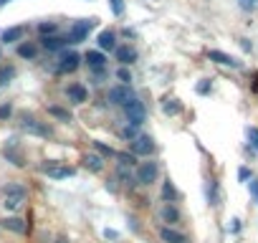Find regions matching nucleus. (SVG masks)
<instances>
[{
    "instance_id": "nucleus-14",
    "label": "nucleus",
    "mask_w": 258,
    "mask_h": 243,
    "mask_svg": "<svg viewBox=\"0 0 258 243\" xmlns=\"http://www.w3.org/2000/svg\"><path fill=\"white\" fill-rule=\"evenodd\" d=\"M16 56L23 58V61L38 58V41H18L16 43Z\"/></svg>"
},
{
    "instance_id": "nucleus-5",
    "label": "nucleus",
    "mask_w": 258,
    "mask_h": 243,
    "mask_svg": "<svg viewBox=\"0 0 258 243\" xmlns=\"http://www.w3.org/2000/svg\"><path fill=\"white\" fill-rule=\"evenodd\" d=\"M81 64H84V58H81V53H79V51H61L58 64H56V74H58V76L76 74Z\"/></svg>"
},
{
    "instance_id": "nucleus-32",
    "label": "nucleus",
    "mask_w": 258,
    "mask_h": 243,
    "mask_svg": "<svg viewBox=\"0 0 258 243\" xmlns=\"http://www.w3.org/2000/svg\"><path fill=\"white\" fill-rule=\"evenodd\" d=\"M162 109H165V114H180V101L177 99H167L165 104H162Z\"/></svg>"
},
{
    "instance_id": "nucleus-38",
    "label": "nucleus",
    "mask_w": 258,
    "mask_h": 243,
    "mask_svg": "<svg viewBox=\"0 0 258 243\" xmlns=\"http://www.w3.org/2000/svg\"><path fill=\"white\" fill-rule=\"evenodd\" d=\"M248 190H250V195H253V198H255V203H258V177H250Z\"/></svg>"
},
{
    "instance_id": "nucleus-45",
    "label": "nucleus",
    "mask_w": 258,
    "mask_h": 243,
    "mask_svg": "<svg viewBox=\"0 0 258 243\" xmlns=\"http://www.w3.org/2000/svg\"><path fill=\"white\" fill-rule=\"evenodd\" d=\"M121 33H124V36H126V38H135V31H132V28H124V31H121Z\"/></svg>"
},
{
    "instance_id": "nucleus-37",
    "label": "nucleus",
    "mask_w": 258,
    "mask_h": 243,
    "mask_svg": "<svg viewBox=\"0 0 258 243\" xmlns=\"http://www.w3.org/2000/svg\"><path fill=\"white\" fill-rule=\"evenodd\" d=\"M238 6H240L243 11H255V8H258V0H238Z\"/></svg>"
},
{
    "instance_id": "nucleus-3",
    "label": "nucleus",
    "mask_w": 258,
    "mask_h": 243,
    "mask_svg": "<svg viewBox=\"0 0 258 243\" xmlns=\"http://www.w3.org/2000/svg\"><path fill=\"white\" fill-rule=\"evenodd\" d=\"M21 130L28 132V135H33V137H41V140H51L53 137V127L51 125H43V122H38L31 114H21Z\"/></svg>"
},
{
    "instance_id": "nucleus-10",
    "label": "nucleus",
    "mask_w": 258,
    "mask_h": 243,
    "mask_svg": "<svg viewBox=\"0 0 258 243\" xmlns=\"http://www.w3.org/2000/svg\"><path fill=\"white\" fill-rule=\"evenodd\" d=\"M38 46H41L43 51L61 53V51H66L71 43H69V38H66V36H58V33H53V36H41V38H38Z\"/></svg>"
},
{
    "instance_id": "nucleus-26",
    "label": "nucleus",
    "mask_w": 258,
    "mask_h": 243,
    "mask_svg": "<svg viewBox=\"0 0 258 243\" xmlns=\"http://www.w3.org/2000/svg\"><path fill=\"white\" fill-rule=\"evenodd\" d=\"M16 79V66L13 64H0V86H6Z\"/></svg>"
},
{
    "instance_id": "nucleus-1",
    "label": "nucleus",
    "mask_w": 258,
    "mask_h": 243,
    "mask_svg": "<svg viewBox=\"0 0 258 243\" xmlns=\"http://www.w3.org/2000/svg\"><path fill=\"white\" fill-rule=\"evenodd\" d=\"M160 180V162L152 160V157H145L142 162H137L135 167V183L140 188H150Z\"/></svg>"
},
{
    "instance_id": "nucleus-39",
    "label": "nucleus",
    "mask_w": 258,
    "mask_h": 243,
    "mask_svg": "<svg viewBox=\"0 0 258 243\" xmlns=\"http://www.w3.org/2000/svg\"><path fill=\"white\" fill-rule=\"evenodd\" d=\"M248 140H250V145L258 150V130H253V127H250V130H248Z\"/></svg>"
},
{
    "instance_id": "nucleus-19",
    "label": "nucleus",
    "mask_w": 258,
    "mask_h": 243,
    "mask_svg": "<svg viewBox=\"0 0 258 243\" xmlns=\"http://www.w3.org/2000/svg\"><path fill=\"white\" fill-rule=\"evenodd\" d=\"M208 58L210 61H215V64H220V66H230V69H240L243 64L235 58V56H230V53H223V51H208Z\"/></svg>"
},
{
    "instance_id": "nucleus-13",
    "label": "nucleus",
    "mask_w": 258,
    "mask_h": 243,
    "mask_svg": "<svg viewBox=\"0 0 258 243\" xmlns=\"http://www.w3.org/2000/svg\"><path fill=\"white\" fill-rule=\"evenodd\" d=\"M157 235H160L162 243H187V235L180 228H172V225H160Z\"/></svg>"
},
{
    "instance_id": "nucleus-21",
    "label": "nucleus",
    "mask_w": 258,
    "mask_h": 243,
    "mask_svg": "<svg viewBox=\"0 0 258 243\" xmlns=\"http://www.w3.org/2000/svg\"><path fill=\"white\" fill-rule=\"evenodd\" d=\"M23 33H26V26H11V28H6L3 33H0V43L13 46V43H18L23 38Z\"/></svg>"
},
{
    "instance_id": "nucleus-31",
    "label": "nucleus",
    "mask_w": 258,
    "mask_h": 243,
    "mask_svg": "<svg viewBox=\"0 0 258 243\" xmlns=\"http://www.w3.org/2000/svg\"><path fill=\"white\" fill-rule=\"evenodd\" d=\"M116 81L119 84H132V71H129V66H119L116 69Z\"/></svg>"
},
{
    "instance_id": "nucleus-24",
    "label": "nucleus",
    "mask_w": 258,
    "mask_h": 243,
    "mask_svg": "<svg viewBox=\"0 0 258 243\" xmlns=\"http://www.w3.org/2000/svg\"><path fill=\"white\" fill-rule=\"evenodd\" d=\"M3 198L6 195H21V198H28V188L23 185V183H8V185H3Z\"/></svg>"
},
{
    "instance_id": "nucleus-8",
    "label": "nucleus",
    "mask_w": 258,
    "mask_h": 243,
    "mask_svg": "<svg viewBox=\"0 0 258 243\" xmlns=\"http://www.w3.org/2000/svg\"><path fill=\"white\" fill-rule=\"evenodd\" d=\"M91 28H94V18H84V21H76L71 28H69V43L74 46V43H81V41H86L89 38V33H91Z\"/></svg>"
},
{
    "instance_id": "nucleus-44",
    "label": "nucleus",
    "mask_w": 258,
    "mask_h": 243,
    "mask_svg": "<svg viewBox=\"0 0 258 243\" xmlns=\"http://www.w3.org/2000/svg\"><path fill=\"white\" fill-rule=\"evenodd\" d=\"M250 89H253V94H258V74L253 76V81H250Z\"/></svg>"
},
{
    "instance_id": "nucleus-33",
    "label": "nucleus",
    "mask_w": 258,
    "mask_h": 243,
    "mask_svg": "<svg viewBox=\"0 0 258 243\" xmlns=\"http://www.w3.org/2000/svg\"><path fill=\"white\" fill-rule=\"evenodd\" d=\"M119 135H121L124 140H135V137L140 135V127H132V125H126V127H121V130H119Z\"/></svg>"
},
{
    "instance_id": "nucleus-30",
    "label": "nucleus",
    "mask_w": 258,
    "mask_h": 243,
    "mask_svg": "<svg viewBox=\"0 0 258 243\" xmlns=\"http://www.w3.org/2000/svg\"><path fill=\"white\" fill-rule=\"evenodd\" d=\"M94 152H96V155H101L104 160H106V157H111V160L116 157V150H111V147H109V145H104V142H94Z\"/></svg>"
},
{
    "instance_id": "nucleus-2",
    "label": "nucleus",
    "mask_w": 258,
    "mask_h": 243,
    "mask_svg": "<svg viewBox=\"0 0 258 243\" xmlns=\"http://www.w3.org/2000/svg\"><path fill=\"white\" fill-rule=\"evenodd\" d=\"M124 116H126V125H132V127H142L145 125V119H147V106L140 96H135L132 101H126L121 106Z\"/></svg>"
},
{
    "instance_id": "nucleus-47",
    "label": "nucleus",
    "mask_w": 258,
    "mask_h": 243,
    "mask_svg": "<svg viewBox=\"0 0 258 243\" xmlns=\"http://www.w3.org/2000/svg\"><path fill=\"white\" fill-rule=\"evenodd\" d=\"M0 61H3V51H0Z\"/></svg>"
},
{
    "instance_id": "nucleus-34",
    "label": "nucleus",
    "mask_w": 258,
    "mask_h": 243,
    "mask_svg": "<svg viewBox=\"0 0 258 243\" xmlns=\"http://www.w3.org/2000/svg\"><path fill=\"white\" fill-rule=\"evenodd\" d=\"M208 200H210V205H218V183L215 180L208 183Z\"/></svg>"
},
{
    "instance_id": "nucleus-18",
    "label": "nucleus",
    "mask_w": 258,
    "mask_h": 243,
    "mask_svg": "<svg viewBox=\"0 0 258 243\" xmlns=\"http://www.w3.org/2000/svg\"><path fill=\"white\" fill-rule=\"evenodd\" d=\"M96 46H99V51H114L116 48V33L111 31V28H104L99 36H96Z\"/></svg>"
},
{
    "instance_id": "nucleus-43",
    "label": "nucleus",
    "mask_w": 258,
    "mask_h": 243,
    "mask_svg": "<svg viewBox=\"0 0 258 243\" xmlns=\"http://www.w3.org/2000/svg\"><path fill=\"white\" fill-rule=\"evenodd\" d=\"M240 46H243V51H250L253 46H250V41L248 38H240Z\"/></svg>"
},
{
    "instance_id": "nucleus-36",
    "label": "nucleus",
    "mask_w": 258,
    "mask_h": 243,
    "mask_svg": "<svg viewBox=\"0 0 258 243\" xmlns=\"http://www.w3.org/2000/svg\"><path fill=\"white\" fill-rule=\"evenodd\" d=\"M11 114H13V104H11V101H6V104H0V122H6V119H11Z\"/></svg>"
},
{
    "instance_id": "nucleus-46",
    "label": "nucleus",
    "mask_w": 258,
    "mask_h": 243,
    "mask_svg": "<svg viewBox=\"0 0 258 243\" xmlns=\"http://www.w3.org/2000/svg\"><path fill=\"white\" fill-rule=\"evenodd\" d=\"M8 3H11V0H0V8H6Z\"/></svg>"
},
{
    "instance_id": "nucleus-42",
    "label": "nucleus",
    "mask_w": 258,
    "mask_h": 243,
    "mask_svg": "<svg viewBox=\"0 0 258 243\" xmlns=\"http://www.w3.org/2000/svg\"><path fill=\"white\" fill-rule=\"evenodd\" d=\"M53 243H69V235H66V233H58Z\"/></svg>"
},
{
    "instance_id": "nucleus-6",
    "label": "nucleus",
    "mask_w": 258,
    "mask_h": 243,
    "mask_svg": "<svg viewBox=\"0 0 258 243\" xmlns=\"http://www.w3.org/2000/svg\"><path fill=\"white\" fill-rule=\"evenodd\" d=\"M137 96V91L132 89V84H116V86H111L109 89V94H106V101L111 104V106H124L126 101H132Z\"/></svg>"
},
{
    "instance_id": "nucleus-40",
    "label": "nucleus",
    "mask_w": 258,
    "mask_h": 243,
    "mask_svg": "<svg viewBox=\"0 0 258 243\" xmlns=\"http://www.w3.org/2000/svg\"><path fill=\"white\" fill-rule=\"evenodd\" d=\"M238 180H240V183L250 180V170H248V167H240V170H238Z\"/></svg>"
},
{
    "instance_id": "nucleus-16",
    "label": "nucleus",
    "mask_w": 258,
    "mask_h": 243,
    "mask_svg": "<svg viewBox=\"0 0 258 243\" xmlns=\"http://www.w3.org/2000/svg\"><path fill=\"white\" fill-rule=\"evenodd\" d=\"M46 111H48V116H53L56 122H61V125H71V122H74V111H71L69 106L48 104V106H46Z\"/></svg>"
},
{
    "instance_id": "nucleus-15",
    "label": "nucleus",
    "mask_w": 258,
    "mask_h": 243,
    "mask_svg": "<svg viewBox=\"0 0 258 243\" xmlns=\"http://www.w3.org/2000/svg\"><path fill=\"white\" fill-rule=\"evenodd\" d=\"M81 167H84V170H89V172H104V167H106V160L91 150V152H86V155L81 157Z\"/></svg>"
},
{
    "instance_id": "nucleus-17",
    "label": "nucleus",
    "mask_w": 258,
    "mask_h": 243,
    "mask_svg": "<svg viewBox=\"0 0 258 243\" xmlns=\"http://www.w3.org/2000/svg\"><path fill=\"white\" fill-rule=\"evenodd\" d=\"M81 58H84V64H86L89 69H106V53H104V51H99V48L86 51Z\"/></svg>"
},
{
    "instance_id": "nucleus-27",
    "label": "nucleus",
    "mask_w": 258,
    "mask_h": 243,
    "mask_svg": "<svg viewBox=\"0 0 258 243\" xmlns=\"http://www.w3.org/2000/svg\"><path fill=\"white\" fill-rule=\"evenodd\" d=\"M114 160H116V165L132 167V170H135V167H137V162H140V160H137L132 152H129V150H126V152H116V157H114Z\"/></svg>"
},
{
    "instance_id": "nucleus-22",
    "label": "nucleus",
    "mask_w": 258,
    "mask_h": 243,
    "mask_svg": "<svg viewBox=\"0 0 258 243\" xmlns=\"http://www.w3.org/2000/svg\"><path fill=\"white\" fill-rule=\"evenodd\" d=\"M0 228H6V230H11V233H26V220L21 218V215H11V218H3L0 220Z\"/></svg>"
},
{
    "instance_id": "nucleus-28",
    "label": "nucleus",
    "mask_w": 258,
    "mask_h": 243,
    "mask_svg": "<svg viewBox=\"0 0 258 243\" xmlns=\"http://www.w3.org/2000/svg\"><path fill=\"white\" fill-rule=\"evenodd\" d=\"M58 28H61V23H58V21L38 23V36H53V33H58Z\"/></svg>"
},
{
    "instance_id": "nucleus-12",
    "label": "nucleus",
    "mask_w": 258,
    "mask_h": 243,
    "mask_svg": "<svg viewBox=\"0 0 258 243\" xmlns=\"http://www.w3.org/2000/svg\"><path fill=\"white\" fill-rule=\"evenodd\" d=\"M66 99H69L74 106L86 104V101H89V89H86V84H81V81L69 84V86H66Z\"/></svg>"
},
{
    "instance_id": "nucleus-9",
    "label": "nucleus",
    "mask_w": 258,
    "mask_h": 243,
    "mask_svg": "<svg viewBox=\"0 0 258 243\" xmlns=\"http://www.w3.org/2000/svg\"><path fill=\"white\" fill-rule=\"evenodd\" d=\"M157 218H160L162 225H172V228H177L182 223V213L175 203H162L160 210H157Z\"/></svg>"
},
{
    "instance_id": "nucleus-35",
    "label": "nucleus",
    "mask_w": 258,
    "mask_h": 243,
    "mask_svg": "<svg viewBox=\"0 0 258 243\" xmlns=\"http://www.w3.org/2000/svg\"><path fill=\"white\" fill-rule=\"evenodd\" d=\"M109 8L116 18H121L124 16V0H109Z\"/></svg>"
},
{
    "instance_id": "nucleus-25",
    "label": "nucleus",
    "mask_w": 258,
    "mask_h": 243,
    "mask_svg": "<svg viewBox=\"0 0 258 243\" xmlns=\"http://www.w3.org/2000/svg\"><path fill=\"white\" fill-rule=\"evenodd\" d=\"M26 200H28V198H21V195H6V198H3V208L11 210V213H18Z\"/></svg>"
},
{
    "instance_id": "nucleus-11",
    "label": "nucleus",
    "mask_w": 258,
    "mask_h": 243,
    "mask_svg": "<svg viewBox=\"0 0 258 243\" xmlns=\"http://www.w3.org/2000/svg\"><path fill=\"white\" fill-rule=\"evenodd\" d=\"M114 58L119 61V66H132V64H137L140 53H137V48L132 43H119L114 48Z\"/></svg>"
},
{
    "instance_id": "nucleus-7",
    "label": "nucleus",
    "mask_w": 258,
    "mask_h": 243,
    "mask_svg": "<svg viewBox=\"0 0 258 243\" xmlns=\"http://www.w3.org/2000/svg\"><path fill=\"white\" fill-rule=\"evenodd\" d=\"M41 172H43V175H48L51 180H69V177H74V175H76V170H74V167L61 165V162H56V160H46V162L41 165Z\"/></svg>"
},
{
    "instance_id": "nucleus-4",
    "label": "nucleus",
    "mask_w": 258,
    "mask_h": 243,
    "mask_svg": "<svg viewBox=\"0 0 258 243\" xmlns=\"http://www.w3.org/2000/svg\"><path fill=\"white\" fill-rule=\"evenodd\" d=\"M129 152H132L137 160H145V157H152L157 152V145L150 135H137L135 140H129Z\"/></svg>"
},
{
    "instance_id": "nucleus-41",
    "label": "nucleus",
    "mask_w": 258,
    "mask_h": 243,
    "mask_svg": "<svg viewBox=\"0 0 258 243\" xmlns=\"http://www.w3.org/2000/svg\"><path fill=\"white\" fill-rule=\"evenodd\" d=\"M208 91H210V81L205 79L203 84H198V94H208Z\"/></svg>"
},
{
    "instance_id": "nucleus-29",
    "label": "nucleus",
    "mask_w": 258,
    "mask_h": 243,
    "mask_svg": "<svg viewBox=\"0 0 258 243\" xmlns=\"http://www.w3.org/2000/svg\"><path fill=\"white\" fill-rule=\"evenodd\" d=\"M3 155H6V160H8L11 165H16V167H26V157L18 155V152H13V147H6Z\"/></svg>"
},
{
    "instance_id": "nucleus-23",
    "label": "nucleus",
    "mask_w": 258,
    "mask_h": 243,
    "mask_svg": "<svg viewBox=\"0 0 258 243\" xmlns=\"http://www.w3.org/2000/svg\"><path fill=\"white\" fill-rule=\"evenodd\" d=\"M114 175H116V180L124 185V188H135L137 183H135V170L132 167H124V165H116V170H114Z\"/></svg>"
},
{
    "instance_id": "nucleus-20",
    "label": "nucleus",
    "mask_w": 258,
    "mask_h": 243,
    "mask_svg": "<svg viewBox=\"0 0 258 243\" xmlns=\"http://www.w3.org/2000/svg\"><path fill=\"white\" fill-rule=\"evenodd\" d=\"M177 200H180L177 188L172 185V180H170V177H165V180H162V185H160V203H177Z\"/></svg>"
}]
</instances>
